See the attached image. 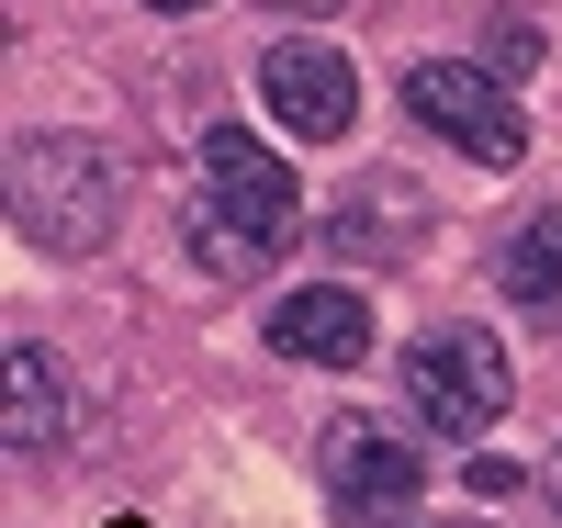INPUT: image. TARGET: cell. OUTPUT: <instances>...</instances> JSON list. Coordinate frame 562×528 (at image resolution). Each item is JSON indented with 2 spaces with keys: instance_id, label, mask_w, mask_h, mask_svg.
I'll list each match as a JSON object with an SVG mask.
<instances>
[{
  "instance_id": "obj_1",
  "label": "cell",
  "mask_w": 562,
  "mask_h": 528,
  "mask_svg": "<svg viewBox=\"0 0 562 528\" xmlns=\"http://www.w3.org/2000/svg\"><path fill=\"white\" fill-rule=\"evenodd\" d=\"M192 259L214 270V281H248V270H270L281 248H293V225H304V191H293V169H281L259 135H237L225 124L214 147H203V180H192Z\"/></svg>"
},
{
  "instance_id": "obj_11",
  "label": "cell",
  "mask_w": 562,
  "mask_h": 528,
  "mask_svg": "<svg viewBox=\"0 0 562 528\" xmlns=\"http://www.w3.org/2000/svg\"><path fill=\"white\" fill-rule=\"evenodd\" d=\"M540 484H551V506H562V439H551V472H540Z\"/></svg>"
},
{
  "instance_id": "obj_7",
  "label": "cell",
  "mask_w": 562,
  "mask_h": 528,
  "mask_svg": "<svg viewBox=\"0 0 562 528\" xmlns=\"http://www.w3.org/2000/svg\"><path fill=\"white\" fill-rule=\"evenodd\" d=\"M270 349L304 360V371H360L371 360V304L338 293V281H304V293L270 304Z\"/></svg>"
},
{
  "instance_id": "obj_3",
  "label": "cell",
  "mask_w": 562,
  "mask_h": 528,
  "mask_svg": "<svg viewBox=\"0 0 562 528\" xmlns=\"http://www.w3.org/2000/svg\"><path fill=\"white\" fill-rule=\"evenodd\" d=\"M405 113L439 124L450 147L484 158V169H518V158H529V113H518V90H506L495 68H473V57H416V68H405Z\"/></svg>"
},
{
  "instance_id": "obj_10",
  "label": "cell",
  "mask_w": 562,
  "mask_h": 528,
  "mask_svg": "<svg viewBox=\"0 0 562 528\" xmlns=\"http://www.w3.org/2000/svg\"><path fill=\"white\" fill-rule=\"evenodd\" d=\"M270 12H304V23H326V12H349V0H270Z\"/></svg>"
},
{
  "instance_id": "obj_4",
  "label": "cell",
  "mask_w": 562,
  "mask_h": 528,
  "mask_svg": "<svg viewBox=\"0 0 562 528\" xmlns=\"http://www.w3.org/2000/svg\"><path fill=\"white\" fill-rule=\"evenodd\" d=\"M315 472H326V506H338V528H394L416 506V484H428V461L405 450V427L383 416H338L315 439Z\"/></svg>"
},
{
  "instance_id": "obj_6",
  "label": "cell",
  "mask_w": 562,
  "mask_h": 528,
  "mask_svg": "<svg viewBox=\"0 0 562 528\" xmlns=\"http://www.w3.org/2000/svg\"><path fill=\"white\" fill-rule=\"evenodd\" d=\"M259 102L281 135H304V147H338V135L360 124V68L338 57V45H315V34H281L270 57H259Z\"/></svg>"
},
{
  "instance_id": "obj_5",
  "label": "cell",
  "mask_w": 562,
  "mask_h": 528,
  "mask_svg": "<svg viewBox=\"0 0 562 528\" xmlns=\"http://www.w3.org/2000/svg\"><path fill=\"white\" fill-rule=\"evenodd\" d=\"M405 405L428 439H484V427L506 416V360L495 338H473V326H439V338L405 349Z\"/></svg>"
},
{
  "instance_id": "obj_9",
  "label": "cell",
  "mask_w": 562,
  "mask_h": 528,
  "mask_svg": "<svg viewBox=\"0 0 562 528\" xmlns=\"http://www.w3.org/2000/svg\"><path fill=\"white\" fill-rule=\"evenodd\" d=\"M495 281H506V293H518L529 315H562V214H529L518 236H506Z\"/></svg>"
},
{
  "instance_id": "obj_12",
  "label": "cell",
  "mask_w": 562,
  "mask_h": 528,
  "mask_svg": "<svg viewBox=\"0 0 562 528\" xmlns=\"http://www.w3.org/2000/svg\"><path fill=\"white\" fill-rule=\"evenodd\" d=\"M147 12H203V0H147Z\"/></svg>"
},
{
  "instance_id": "obj_2",
  "label": "cell",
  "mask_w": 562,
  "mask_h": 528,
  "mask_svg": "<svg viewBox=\"0 0 562 528\" xmlns=\"http://www.w3.org/2000/svg\"><path fill=\"white\" fill-rule=\"evenodd\" d=\"M124 225V158L102 135H23L12 147V236L45 259H102Z\"/></svg>"
},
{
  "instance_id": "obj_8",
  "label": "cell",
  "mask_w": 562,
  "mask_h": 528,
  "mask_svg": "<svg viewBox=\"0 0 562 528\" xmlns=\"http://www.w3.org/2000/svg\"><path fill=\"white\" fill-rule=\"evenodd\" d=\"M68 439V405H57V360H45L34 338H12V450L23 461H45Z\"/></svg>"
}]
</instances>
